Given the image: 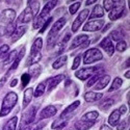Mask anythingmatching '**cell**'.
Listing matches in <instances>:
<instances>
[{
    "instance_id": "6",
    "label": "cell",
    "mask_w": 130,
    "mask_h": 130,
    "mask_svg": "<svg viewBox=\"0 0 130 130\" xmlns=\"http://www.w3.org/2000/svg\"><path fill=\"white\" fill-rule=\"evenodd\" d=\"M102 58H103V54L100 52V50L97 49V48H92V49H89L84 53L83 62L85 64H90V63H93L95 61H98Z\"/></svg>"
},
{
    "instance_id": "40",
    "label": "cell",
    "mask_w": 130,
    "mask_h": 130,
    "mask_svg": "<svg viewBox=\"0 0 130 130\" xmlns=\"http://www.w3.org/2000/svg\"><path fill=\"white\" fill-rule=\"evenodd\" d=\"M116 49L119 51V52H124L126 49H127V44H126V42H124V41H120L117 44V46H116Z\"/></svg>"
},
{
    "instance_id": "23",
    "label": "cell",
    "mask_w": 130,
    "mask_h": 130,
    "mask_svg": "<svg viewBox=\"0 0 130 130\" xmlns=\"http://www.w3.org/2000/svg\"><path fill=\"white\" fill-rule=\"evenodd\" d=\"M32 96H34V90L31 88L27 89L25 92H24V99H23V108L27 107V105L31 102V99H32Z\"/></svg>"
},
{
    "instance_id": "4",
    "label": "cell",
    "mask_w": 130,
    "mask_h": 130,
    "mask_svg": "<svg viewBox=\"0 0 130 130\" xmlns=\"http://www.w3.org/2000/svg\"><path fill=\"white\" fill-rule=\"evenodd\" d=\"M36 113H37V107L36 106H31L26 111H24L22 115V118H21V121H20L19 130L23 129L24 127L28 126L29 124H31L34 122L35 119H36Z\"/></svg>"
},
{
    "instance_id": "31",
    "label": "cell",
    "mask_w": 130,
    "mask_h": 130,
    "mask_svg": "<svg viewBox=\"0 0 130 130\" xmlns=\"http://www.w3.org/2000/svg\"><path fill=\"white\" fill-rule=\"evenodd\" d=\"M28 7L31 9L32 15L36 18L37 15L39 14V9H40V3L38 1H28Z\"/></svg>"
},
{
    "instance_id": "21",
    "label": "cell",
    "mask_w": 130,
    "mask_h": 130,
    "mask_svg": "<svg viewBox=\"0 0 130 130\" xmlns=\"http://www.w3.org/2000/svg\"><path fill=\"white\" fill-rule=\"evenodd\" d=\"M120 118H121V113L119 112L118 109H116L109 116V119H108V123H109L110 126L113 127V126H116L119 123V121H120Z\"/></svg>"
},
{
    "instance_id": "49",
    "label": "cell",
    "mask_w": 130,
    "mask_h": 130,
    "mask_svg": "<svg viewBox=\"0 0 130 130\" xmlns=\"http://www.w3.org/2000/svg\"><path fill=\"white\" fill-rule=\"evenodd\" d=\"M100 130H111V128L108 127L107 125H102V126L100 127Z\"/></svg>"
},
{
    "instance_id": "42",
    "label": "cell",
    "mask_w": 130,
    "mask_h": 130,
    "mask_svg": "<svg viewBox=\"0 0 130 130\" xmlns=\"http://www.w3.org/2000/svg\"><path fill=\"white\" fill-rule=\"evenodd\" d=\"M111 39L112 40H115V41H120L121 39H122V35L120 34V31H118V30H113L112 32H111Z\"/></svg>"
},
{
    "instance_id": "48",
    "label": "cell",
    "mask_w": 130,
    "mask_h": 130,
    "mask_svg": "<svg viewBox=\"0 0 130 130\" xmlns=\"http://www.w3.org/2000/svg\"><path fill=\"white\" fill-rule=\"evenodd\" d=\"M125 125H126V123H125V122H122L120 125L118 126L117 129H118V130H124V129H125Z\"/></svg>"
},
{
    "instance_id": "17",
    "label": "cell",
    "mask_w": 130,
    "mask_h": 130,
    "mask_svg": "<svg viewBox=\"0 0 130 130\" xmlns=\"http://www.w3.org/2000/svg\"><path fill=\"white\" fill-rule=\"evenodd\" d=\"M83 97H84V100L86 102H94V101L100 100L103 97V94L95 93V92H89V93H85Z\"/></svg>"
},
{
    "instance_id": "32",
    "label": "cell",
    "mask_w": 130,
    "mask_h": 130,
    "mask_svg": "<svg viewBox=\"0 0 130 130\" xmlns=\"http://www.w3.org/2000/svg\"><path fill=\"white\" fill-rule=\"evenodd\" d=\"M113 103H115V100H113V99L108 98V99H106L105 101H103L101 104H99V108H100V109H102V110H104V111H107V110L111 107V105H112Z\"/></svg>"
},
{
    "instance_id": "5",
    "label": "cell",
    "mask_w": 130,
    "mask_h": 130,
    "mask_svg": "<svg viewBox=\"0 0 130 130\" xmlns=\"http://www.w3.org/2000/svg\"><path fill=\"white\" fill-rule=\"evenodd\" d=\"M66 22H67V20L64 19V18H61V19L57 20L56 22L53 24V26L51 27V30H50V32H49V35H48V40H47L48 45H51L52 43L55 41V39L57 38L58 32H59V31L61 30V28L64 26Z\"/></svg>"
},
{
    "instance_id": "16",
    "label": "cell",
    "mask_w": 130,
    "mask_h": 130,
    "mask_svg": "<svg viewBox=\"0 0 130 130\" xmlns=\"http://www.w3.org/2000/svg\"><path fill=\"white\" fill-rule=\"evenodd\" d=\"M64 79V75H57V76H55V77H52V78H49V79H47L46 81H47V85H48V91H52L55 86L59 83V82H61L62 80Z\"/></svg>"
},
{
    "instance_id": "30",
    "label": "cell",
    "mask_w": 130,
    "mask_h": 130,
    "mask_svg": "<svg viewBox=\"0 0 130 130\" xmlns=\"http://www.w3.org/2000/svg\"><path fill=\"white\" fill-rule=\"evenodd\" d=\"M46 85H47V81H44V82H41V83L37 86V89H36V91H35V94H34V96L36 97V98H38V97H41L43 94L45 93Z\"/></svg>"
},
{
    "instance_id": "15",
    "label": "cell",
    "mask_w": 130,
    "mask_h": 130,
    "mask_svg": "<svg viewBox=\"0 0 130 130\" xmlns=\"http://www.w3.org/2000/svg\"><path fill=\"white\" fill-rule=\"evenodd\" d=\"M34 18V15H32V12L31 9L27 6L23 12L21 14L18 18V23H27L29 21H31V19Z\"/></svg>"
},
{
    "instance_id": "44",
    "label": "cell",
    "mask_w": 130,
    "mask_h": 130,
    "mask_svg": "<svg viewBox=\"0 0 130 130\" xmlns=\"http://www.w3.org/2000/svg\"><path fill=\"white\" fill-rule=\"evenodd\" d=\"M52 19H53V18H51V17H50V18H49V19H48V20L46 21V23H45L44 25H43V26H42V29L40 30V32H41V34H43V32H44V31H45V30L47 29V26H48V25H49V24L51 23V21H52Z\"/></svg>"
},
{
    "instance_id": "45",
    "label": "cell",
    "mask_w": 130,
    "mask_h": 130,
    "mask_svg": "<svg viewBox=\"0 0 130 130\" xmlns=\"http://www.w3.org/2000/svg\"><path fill=\"white\" fill-rule=\"evenodd\" d=\"M8 49H9L8 45H2L1 47H0V56H2L4 53H6L8 51Z\"/></svg>"
},
{
    "instance_id": "54",
    "label": "cell",
    "mask_w": 130,
    "mask_h": 130,
    "mask_svg": "<svg viewBox=\"0 0 130 130\" xmlns=\"http://www.w3.org/2000/svg\"><path fill=\"white\" fill-rule=\"evenodd\" d=\"M43 126H44V124H42V125H40V126H38V128L36 127V128H35L34 130H41V129L43 128Z\"/></svg>"
},
{
    "instance_id": "24",
    "label": "cell",
    "mask_w": 130,
    "mask_h": 130,
    "mask_svg": "<svg viewBox=\"0 0 130 130\" xmlns=\"http://www.w3.org/2000/svg\"><path fill=\"white\" fill-rule=\"evenodd\" d=\"M25 31H26V26H19V27H17L15 32L12 36V41L16 42L17 40H19L21 37L25 34Z\"/></svg>"
},
{
    "instance_id": "29",
    "label": "cell",
    "mask_w": 130,
    "mask_h": 130,
    "mask_svg": "<svg viewBox=\"0 0 130 130\" xmlns=\"http://www.w3.org/2000/svg\"><path fill=\"white\" fill-rule=\"evenodd\" d=\"M41 71H42L41 67L39 66L38 63H36V64H32V66L30 67V69H29V73H28V74L30 75V76L37 78V77H39V76H40Z\"/></svg>"
},
{
    "instance_id": "37",
    "label": "cell",
    "mask_w": 130,
    "mask_h": 130,
    "mask_svg": "<svg viewBox=\"0 0 130 130\" xmlns=\"http://www.w3.org/2000/svg\"><path fill=\"white\" fill-rule=\"evenodd\" d=\"M100 78V76H99V74H94L93 76H91V78H90V80L88 81V83H86V86H88V88H92V86L98 81V79Z\"/></svg>"
},
{
    "instance_id": "13",
    "label": "cell",
    "mask_w": 130,
    "mask_h": 130,
    "mask_svg": "<svg viewBox=\"0 0 130 130\" xmlns=\"http://www.w3.org/2000/svg\"><path fill=\"white\" fill-rule=\"evenodd\" d=\"M100 47H102L105 52H107L108 55H112L113 54V51H115V47L112 45V43H111V40L109 37H107V38H104L101 43H100Z\"/></svg>"
},
{
    "instance_id": "56",
    "label": "cell",
    "mask_w": 130,
    "mask_h": 130,
    "mask_svg": "<svg viewBox=\"0 0 130 130\" xmlns=\"http://www.w3.org/2000/svg\"><path fill=\"white\" fill-rule=\"evenodd\" d=\"M32 128H34V127H26L25 129H23V130H31Z\"/></svg>"
},
{
    "instance_id": "3",
    "label": "cell",
    "mask_w": 130,
    "mask_h": 130,
    "mask_svg": "<svg viewBox=\"0 0 130 130\" xmlns=\"http://www.w3.org/2000/svg\"><path fill=\"white\" fill-rule=\"evenodd\" d=\"M42 47H43V40L41 38H39L35 41L34 44H32V47L30 49V55H29V58H28L26 64L32 66V64L38 63V61L42 57V54H41Z\"/></svg>"
},
{
    "instance_id": "9",
    "label": "cell",
    "mask_w": 130,
    "mask_h": 130,
    "mask_svg": "<svg viewBox=\"0 0 130 130\" xmlns=\"http://www.w3.org/2000/svg\"><path fill=\"white\" fill-rule=\"evenodd\" d=\"M79 105H80V101H79V100L73 102L70 106H68L66 109H64V110L61 112L59 119H62V120H64V121H67V122H68L69 119L75 113V110H76V108H77Z\"/></svg>"
},
{
    "instance_id": "1",
    "label": "cell",
    "mask_w": 130,
    "mask_h": 130,
    "mask_svg": "<svg viewBox=\"0 0 130 130\" xmlns=\"http://www.w3.org/2000/svg\"><path fill=\"white\" fill-rule=\"evenodd\" d=\"M57 2L58 1H48L45 4V6L43 7V9H42L41 14L35 18V21H34V28L35 29H38V28L42 27L43 25L46 23V21L50 18L49 17L50 12H51V10L54 7H55V5L57 4Z\"/></svg>"
},
{
    "instance_id": "19",
    "label": "cell",
    "mask_w": 130,
    "mask_h": 130,
    "mask_svg": "<svg viewBox=\"0 0 130 130\" xmlns=\"http://www.w3.org/2000/svg\"><path fill=\"white\" fill-rule=\"evenodd\" d=\"M95 123H92V122H86V121H83V120H79L75 123L74 127H75V130H88L90 129Z\"/></svg>"
},
{
    "instance_id": "39",
    "label": "cell",
    "mask_w": 130,
    "mask_h": 130,
    "mask_svg": "<svg viewBox=\"0 0 130 130\" xmlns=\"http://www.w3.org/2000/svg\"><path fill=\"white\" fill-rule=\"evenodd\" d=\"M115 2L116 1H111V0H105V1L103 2L104 9L105 10H108V12H110L111 8L115 6Z\"/></svg>"
},
{
    "instance_id": "50",
    "label": "cell",
    "mask_w": 130,
    "mask_h": 130,
    "mask_svg": "<svg viewBox=\"0 0 130 130\" xmlns=\"http://www.w3.org/2000/svg\"><path fill=\"white\" fill-rule=\"evenodd\" d=\"M17 83H18V79H14L12 82H10V86H12V88H14V86L17 85Z\"/></svg>"
},
{
    "instance_id": "36",
    "label": "cell",
    "mask_w": 130,
    "mask_h": 130,
    "mask_svg": "<svg viewBox=\"0 0 130 130\" xmlns=\"http://www.w3.org/2000/svg\"><path fill=\"white\" fill-rule=\"evenodd\" d=\"M16 56H17V51H16V50L12 51V53H9V55H8V56L6 57V59L4 60V62H3V66H6V64H8V63H10V62L15 61Z\"/></svg>"
},
{
    "instance_id": "11",
    "label": "cell",
    "mask_w": 130,
    "mask_h": 130,
    "mask_svg": "<svg viewBox=\"0 0 130 130\" xmlns=\"http://www.w3.org/2000/svg\"><path fill=\"white\" fill-rule=\"evenodd\" d=\"M103 24H104L103 20L90 21V22H88L84 25L83 30L84 31H97V30H100L103 27Z\"/></svg>"
},
{
    "instance_id": "38",
    "label": "cell",
    "mask_w": 130,
    "mask_h": 130,
    "mask_svg": "<svg viewBox=\"0 0 130 130\" xmlns=\"http://www.w3.org/2000/svg\"><path fill=\"white\" fill-rule=\"evenodd\" d=\"M29 81H30V75L28 73H24L22 75V77H21V82H22L21 88H25V86L29 83Z\"/></svg>"
},
{
    "instance_id": "28",
    "label": "cell",
    "mask_w": 130,
    "mask_h": 130,
    "mask_svg": "<svg viewBox=\"0 0 130 130\" xmlns=\"http://www.w3.org/2000/svg\"><path fill=\"white\" fill-rule=\"evenodd\" d=\"M67 59H68V57H67V55H62V56H60V57H58L55 61L53 62V64H52V67H53V69H55V70H57V69H59V68H61L64 63L67 62Z\"/></svg>"
},
{
    "instance_id": "43",
    "label": "cell",
    "mask_w": 130,
    "mask_h": 130,
    "mask_svg": "<svg viewBox=\"0 0 130 130\" xmlns=\"http://www.w3.org/2000/svg\"><path fill=\"white\" fill-rule=\"evenodd\" d=\"M80 60H81V57H80L79 55L75 57V59H74V63H73V66H72V70H76V69L79 67Z\"/></svg>"
},
{
    "instance_id": "18",
    "label": "cell",
    "mask_w": 130,
    "mask_h": 130,
    "mask_svg": "<svg viewBox=\"0 0 130 130\" xmlns=\"http://www.w3.org/2000/svg\"><path fill=\"white\" fill-rule=\"evenodd\" d=\"M88 39H89V37H88V36H85V35H80V36L76 37V38L73 40L72 45L70 46V49H74V48H76V47L80 46L81 44H84V43L88 41Z\"/></svg>"
},
{
    "instance_id": "52",
    "label": "cell",
    "mask_w": 130,
    "mask_h": 130,
    "mask_svg": "<svg viewBox=\"0 0 130 130\" xmlns=\"http://www.w3.org/2000/svg\"><path fill=\"white\" fill-rule=\"evenodd\" d=\"M109 27H110V24H107V25L105 26V28H104V29H102V32H105L107 29H109Z\"/></svg>"
},
{
    "instance_id": "14",
    "label": "cell",
    "mask_w": 130,
    "mask_h": 130,
    "mask_svg": "<svg viewBox=\"0 0 130 130\" xmlns=\"http://www.w3.org/2000/svg\"><path fill=\"white\" fill-rule=\"evenodd\" d=\"M57 112L56 110V107L53 106V105H49L47 107H45L40 113V119H48V118H51L53 116H55Z\"/></svg>"
},
{
    "instance_id": "55",
    "label": "cell",
    "mask_w": 130,
    "mask_h": 130,
    "mask_svg": "<svg viewBox=\"0 0 130 130\" xmlns=\"http://www.w3.org/2000/svg\"><path fill=\"white\" fill-rule=\"evenodd\" d=\"M129 76H130V72L128 71V72L125 73V77H126V78H129Z\"/></svg>"
},
{
    "instance_id": "12",
    "label": "cell",
    "mask_w": 130,
    "mask_h": 130,
    "mask_svg": "<svg viewBox=\"0 0 130 130\" xmlns=\"http://www.w3.org/2000/svg\"><path fill=\"white\" fill-rule=\"evenodd\" d=\"M15 18H16V12L12 8H7L2 12V15H1L2 23H6L8 25V24L14 22Z\"/></svg>"
},
{
    "instance_id": "53",
    "label": "cell",
    "mask_w": 130,
    "mask_h": 130,
    "mask_svg": "<svg viewBox=\"0 0 130 130\" xmlns=\"http://www.w3.org/2000/svg\"><path fill=\"white\" fill-rule=\"evenodd\" d=\"M3 35H4V29H3L1 26H0V37L3 36Z\"/></svg>"
},
{
    "instance_id": "34",
    "label": "cell",
    "mask_w": 130,
    "mask_h": 130,
    "mask_svg": "<svg viewBox=\"0 0 130 130\" xmlns=\"http://www.w3.org/2000/svg\"><path fill=\"white\" fill-rule=\"evenodd\" d=\"M16 24L13 22V23H10V24H8L5 28H4V35H6L7 37H9V36H13V34L15 32V30H16Z\"/></svg>"
},
{
    "instance_id": "51",
    "label": "cell",
    "mask_w": 130,
    "mask_h": 130,
    "mask_svg": "<svg viewBox=\"0 0 130 130\" xmlns=\"http://www.w3.org/2000/svg\"><path fill=\"white\" fill-rule=\"evenodd\" d=\"M94 2H96L95 0H89V1H86V2H85V4H86V5H91V4H93Z\"/></svg>"
},
{
    "instance_id": "26",
    "label": "cell",
    "mask_w": 130,
    "mask_h": 130,
    "mask_svg": "<svg viewBox=\"0 0 130 130\" xmlns=\"http://www.w3.org/2000/svg\"><path fill=\"white\" fill-rule=\"evenodd\" d=\"M70 38H71V35H70V34H67V35H66V37H64V38L61 40V42L57 44L55 53H60V52H62V51H63V49H64V47H66V45H67L68 41L70 40Z\"/></svg>"
},
{
    "instance_id": "33",
    "label": "cell",
    "mask_w": 130,
    "mask_h": 130,
    "mask_svg": "<svg viewBox=\"0 0 130 130\" xmlns=\"http://www.w3.org/2000/svg\"><path fill=\"white\" fill-rule=\"evenodd\" d=\"M122 83H123V80H122L120 77H116V78L113 79V81H112V84H111V86L109 88V90H108V92H109V93H111V92H113V91H117V90H119V89L121 88Z\"/></svg>"
},
{
    "instance_id": "2",
    "label": "cell",
    "mask_w": 130,
    "mask_h": 130,
    "mask_svg": "<svg viewBox=\"0 0 130 130\" xmlns=\"http://www.w3.org/2000/svg\"><path fill=\"white\" fill-rule=\"evenodd\" d=\"M17 100H18V96H17L16 93L10 92V93L6 94V96L3 99V102H2L1 111H0V118L5 117L10 112V110L15 107V105L17 103Z\"/></svg>"
},
{
    "instance_id": "35",
    "label": "cell",
    "mask_w": 130,
    "mask_h": 130,
    "mask_svg": "<svg viewBox=\"0 0 130 130\" xmlns=\"http://www.w3.org/2000/svg\"><path fill=\"white\" fill-rule=\"evenodd\" d=\"M24 54H25V48L23 47L22 49H21V52H20V54H19V55L17 56V58L15 59L14 63L12 64V69H13V70L17 69V67H18V64H19V62L21 61V59H22V57L24 56Z\"/></svg>"
},
{
    "instance_id": "20",
    "label": "cell",
    "mask_w": 130,
    "mask_h": 130,
    "mask_svg": "<svg viewBox=\"0 0 130 130\" xmlns=\"http://www.w3.org/2000/svg\"><path fill=\"white\" fill-rule=\"evenodd\" d=\"M98 80H99V81L97 82V83H96V85H95V90H97V91L104 89L105 86L108 84V82H109L110 77L108 76V75H104V76H102V77H101V78H99Z\"/></svg>"
},
{
    "instance_id": "47",
    "label": "cell",
    "mask_w": 130,
    "mask_h": 130,
    "mask_svg": "<svg viewBox=\"0 0 130 130\" xmlns=\"http://www.w3.org/2000/svg\"><path fill=\"white\" fill-rule=\"evenodd\" d=\"M126 110H127V109H126V106H125V105H122V106L120 107V109H119V112H120L121 115H122V113H126Z\"/></svg>"
},
{
    "instance_id": "22",
    "label": "cell",
    "mask_w": 130,
    "mask_h": 130,
    "mask_svg": "<svg viewBox=\"0 0 130 130\" xmlns=\"http://www.w3.org/2000/svg\"><path fill=\"white\" fill-rule=\"evenodd\" d=\"M104 16V10L102 8L101 5H96L93 10H92V14L90 16V19H95V18H102Z\"/></svg>"
},
{
    "instance_id": "46",
    "label": "cell",
    "mask_w": 130,
    "mask_h": 130,
    "mask_svg": "<svg viewBox=\"0 0 130 130\" xmlns=\"http://www.w3.org/2000/svg\"><path fill=\"white\" fill-rule=\"evenodd\" d=\"M6 80H7V75H6V76H4L3 78H1V80H0V88H2V86L5 84Z\"/></svg>"
},
{
    "instance_id": "7",
    "label": "cell",
    "mask_w": 130,
    "mask_h": 130,
    "mask_svg": "<svg viewBox=\"0 0 130 130\" xmlns=\"http://www.w3.org/2000/svg\"><path fill=\"white\" fill-rule=\"evenodd\" d=\"M124 10H125V1H116L115 6L109 12L108 17H109V19L111 21H116L122 17Z\"/></svg>"
},
{
    "instance_id": "27",
    "label": "cell",
    "mask_w": 130,
    "mask_h": 130,
    "mask_svg": "<svg viewBox=\"0 0 130 130\" xmlns=\"http://www.w3.org/2000/svg\"><path fill=\"white\" fill-rule=\"evenodd\" d=\"M17 123H18V118L17 117H14V118L10 119L9 121L6 122V124L3 126V129L2 130H16Z\"/></svg>"
},
{
    "instance_id": "8",
    "label": "cell",
    "mask_w": 130,
    "mask_h": 130,
    "mask_svg": "<svg viewBox=\"0 0 130 130\" xmlns=\"http://www.w3.org/2000/svg\"><path fill=\"white\" fill-rule=\"evenodd\" d=\"M99 70V67H91V68H83V69H80L79 71L75 72V76L77 78H79L80 80H85L90 78L91 76Z\"/></svg>"
},
{
    "instance_id": "25",
    "label": "cell",
    "mask_w": 130,
    "mask_h": 130,
    "mask_svg": "<svg viewBox=\"0 0 130 130\" xmlns=\"http://www.w3.org/2000/svg\"><path fill=\"white\" fill-rule=\"evenodd\" d=\"M98 116H99V113L97 112V111H90V112H88V113L83 115V116H82V118H81V120L86 121V122H92V123H95L96 119L98 118Z\"/></svg>"
},
{
    "instance_id": "41",
    "label": "cell",
    "mask_w": 130,
    "mask_h": 130,
    "mask_svg": "<svg viewBox=\"0 0 130 130\" xmlns=\"http://www.w3.org/2000/svg\"><path fill=\"white\" fill-rule=\"evenodd\" d=\"M80 5H81V3L78 1V2H75L74 4H72V5H70V7H69V12H70V14L71 15H74L75 13L78 10V8L80 7Z\"/></svg>"
},
{
    "instance_id": "10",
    "label": "cell",
    "mask_w": 130,
    "mask_h": 130,
    "mask_svg": "<svg viewBox=\"0 0 130 130\" xmlns=\"http://www.w3.org/2000/svg\"><path fill=\"white\" fill-rule=\"evenodd\" d=\"M89 13H90V10L89 9H83L82 12L78 15V17L75 19V21L73 22V25H72V31L73 32H76L78 30V28L80 27V25L82 24L83 21L88 18L89 16Z\"/></svg>"
}]
</instances>
